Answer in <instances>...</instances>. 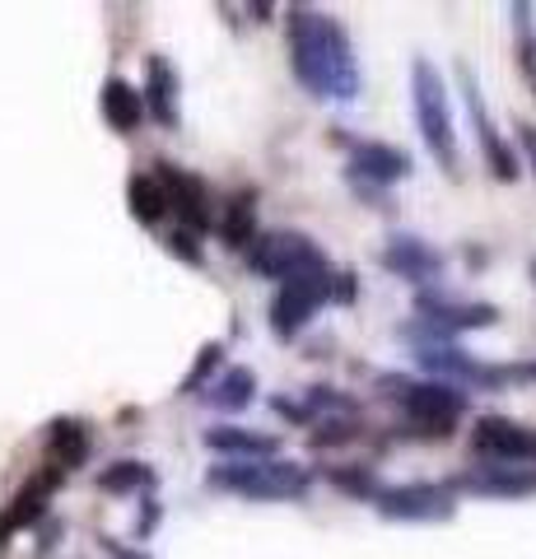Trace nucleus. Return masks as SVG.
<instances>
[{
	"label": "nucleus",
	"instance_id": "aec40b11",
	"mask_svg": "<svg viewBox=\"0 0 536 559\" xmlns=\"http://www.w3.org/2000/svg\"><path fill=\"white\" fill-rule=\"evenodd\" d=\"M219 238L229 252H248V242L257 238V191H234L219 219Z\"/></svg>",
	"mask_w": 536,
	"mask_h": 559
},
{
	"label": "nucleus",
	"instance_id": "b1692460",
	"mask_svg": "<svg viewBox=\"0 0 536 559\" xmlns=\"http://www.w3.org/2000/svg\"><path fill=\"white\" fill-rule=\"evenodd\" d=\"M513 28H517V70H523L527 90L536 98V24L527 5H513Z\"/></svg>",
	"mask_w": 536,
	"mask_h": 559
},
{
	"label": "nucleus",
	"instance_id": "9b49d317",
	"mask_svg": "<svg viewBox=\"0 0 536 559\" xmlns=\"http://www.w3.org/2000/svg\"><path fill=\"white\" fill-rule=\"evenodd\" d=\"M457 489H472L480 499H532L536 495V466H513V462H476L457 471Z\"/></svg>",
	"mask_w": 536,
	"mask_h": 559
},
{
	"label": "nucleus",
	"instance_id": "412c9836",
	"mask_svg": "<svg viewBox=\"0 0 536 559\" xmlns=\"http://www.w3.org/2000/svg\"><path fill=\"white\" fill-rule=\"evenodd\" d=\"M252 396H257V373L252 369H229L205 388V401H211L215 411H248Z\"/></svg>",
	"mask_w": 536,
	"mask_h": 559
},
{
	"label": "nucleus",
	"instance_id": "c756f323",
	"mask_svg": "<svg viewBox=\"0 0 536 559\" xmlns=\"http://www.w3.org/2000/svg\"><path fill=\"white\" fill-rule=\"evenodd\" d=\"M532 275H536V261H532Z\"/></svg>",
	"mask_w": 536,
	"mask_h": 559
},
{
	"label": "nucleus",
	"instance_id": "f3484780",
	"mask_svg": "<svg viewBox=\"0 0 536 559\" xmlns=\"http://www.w3.org/2000/svg\"><path fill=\"white\" fill-rule=\"evenodd\" d=\"M205 448L224 452V462L275 457V452H281V443H275L271 433H257V429H243V425H215V429H205Z\"/></svg>",
	"mask_w": 536,
	"mask_h": 559
},
{
	"label": "nucleus",
	"instance_id": "4468645a",
	"mask_svg": "<svg viewBox=\"0 0 536 559\" xmlns=\"http://www.w3.org/2000/svg\"><path fill=\"white\" fill-rule=\"evenodd\" d=\"M350 173L359 182H402L410 178V154L396 150V145H383V140H359V145L350 150Z\"/></svg>",
	"mask_w": 536,
	"mask_h": 559
},
{
	"label": "nucleus",
	"instance_id": "f8f14e48",
	"mask_svg": "<svg viewBox=\"0 0 536 559\" xmlns=\"http://www.w3.org/2000/svg\"><path fill=\"white\" fill-rule=\"evenodd\" d=\"M383 266L392 275H402L410 280V285H439L443 280V252L434 248V242H425V238H415V234H392L383 242Z\"/></svg>",
	"mask_w": 536,
	"mask_h": 559
},
{
	"label": "nucleus",
	"instance_id": "5701e85b",
	"mask_svg": "<svg viewBox=\"0 0 536 559\" xmlns=\"http://www.w3.org/2000/svg\"><path fill=\"white\" fill-rule=\"evenodd\" d=\"M154 485V471L145 462H112L108 471H98V489L108 495H135V489H150Z\"/></svg>",
	"mask_w": 536,
	"mask_h": 559
},
{
	"label": "nucleus",
	"instance_id": "c85d7f7f",
	"mask_svg": "<svg viewBox=\"0 0 536 559\" xmlns=\"http://www.w3.org/2000/svg\"><path fill=\"white\" fill-rule=\"evenodd\" d=\"M117 559H145V555H127V550H117Z\"/></svg>",
	"mask_w": 536,
	"mask_h": 559
},
{
	"label": "nucleus",
	"instance_id": "2eb2a0df",
	"mask_svg": "<svg viewBox=\"0 0 536 559\" xmlns=\"http://www.w3.org/2000/svg\"><path fill=\"white\" fill-rule=\"evenodd\" d=\"M61 476H65V471L51 466V471H43V476H33V480L20 489V495L10 499V509L0 513V540L14 536V532H24V527H33V522L47 513V499H51V489L61 485Z\"/></svg>",
	"mask_w": 536,
	"mask_h": 559
},
{
	"label": "nucleus",
	"instance_id": "423d86ee",
	"mask_svg": "<svg viewBox=\"0 0 536 559\" xmlns=\"http://www.w3.org/2000/svg\"><path fill=\"white\" fill-rule=\"evenodd\" d=\"M248 266L257 275L289 285V280H299V275L326 271L332 261H326V252L308 234H299V229H275V234H257L248 242Z\"/></svg>",
	"mask_w": 536,
	"mask_h": 559
},
{
	"label": "nucleus",
	"instance_id": "dca6fc26",
	"mask_svg": "<svg viewBox=\"0 0 536 559\" xmlns=\"http://www.w3.org/2000/svg\"><path fill=\"white\" fill-rule=\"evenodd\" d=\"M145 112L159 121V127H178V70H172L164 57L145 61Z\"/></svg>",
	"mask_w": 536,
	"mask_h": 559
},
{
	"label": "nucleus",
	"instance_id": "393cba45",
	"mask_svg": "<svg viewBox=\"0 0 536 559\" xmlns=\"http://www.w3.org/2000/svg\"><path fill=\"white\" fill-rule=\"evenodd\" d=\"M326 480H332L341 495H350V499H378V476H373V466H332L326 471Z\"/></svg>",
	"mask_w": 536,
	"mask_h": 559
},
{
	"label": "nucleus",
	"instance_id": "f257e3e1",
	"mask_svg": "<svg viewBox=\"0 0 536 559\" xmlns=\"http://www.w3.org/2000/svg\"><path fill=\"white\" fill-rule=\"evenodd\" d=\"M285 33H289L294 80H299L308 94L322 103H355L359 98L355 43L336 14L313 10V5H294L285 14Z\"/></svg>",
	"mask_w": 536,
	"mask_h": 559
},
{
	"label": "nucleus",
	"instance_id": "20e7f679",
	"mask_svg": "<svg viewBox=\"0 0 536 559\" xmlns=\"http://www.w3.org/2000/svg\"><path fill=\"white\" fill-rule=\"evenodd\" d=\"M388 396L406 411L410 433L420 439H448L457 429V419L466 415V392H457L453 382H410V378H383Z\"/></svg>",
	"mask_w": 536,
	"mask_h": 559
},
{
	"label": "nucleus",
	"instance_id": "f03ea898",
	"mask_svg": "<svg viewBox=\"0 0 536 559\" xmlns=\"http://www.w3.org/2000/svg\"><path fill=\"white\" fill-rule=\"evenodd\" d=\"M205 485L238 499H303L308 471L285 457H248V462H219L205 471Z\"/></svg>",
	"mask_w": 536,
	"mask_h": 559
},
{
	"label": "nucleus",
	"instance_id": "a211bd4d",
	"mask_svg": "<svg viewBox=\"0 0 536 559\" xmlns=\"http://www.w3.org/2000/svg\"><path fill=\"white\" fill-rule=\"evenodd\" d=\"M98 108H103V121H108L112 131H122V135H131V131L145 121V98H141V90H135L131 80H122V75H112L108 84H103Z\"/></svg>",
	"mask_w": 536,
	"mask_h": 559
},
{
	"label": "nucleus",
	"instance_id": "39448f33",
	"mask_svg": "<svg viewBox=\"0 0 536 559\" xmlns=\"http://www.w3.org/2000/svg\"><path fill=\"white\" fill-rule=\"evenodd\" d=\"M332 299H355V285H350V275H341V271H313V275H299V280H289V285H281V294L271 299V331L281 341L289 336H299V331L308 326V318L322 308V304H332Z\"/></svg>",
	"mask_w": 536,
	"mask_h": 559
},
{
	"label": "nucleus",
	"instance_id": "9d476101",
	"mask_svg": "<svg viewBox=\"0 0 536 559\" xmlns=\"http://www.w3.org/2000/svg\"><path fill=\"white\" fill-rule=\"evenodd\" d=\"M462 84H466V108H472V127H476L480 159H486V168L495 173L499 182H513L523 168H517V154H513V145L504 140V131L495 127V117H490L486 98H480V90H476V75H472V70H462Z\"/></svg>",
	"mask_w": 536,
	"mask_h": 559
},
{
	"label": "nucleus",
	"instance_id": "7ed1b4c3",
	"mask_svg": "<svg viewBox=\"0 0 536 559\" xmlns=\"http://www.w3.org/2000/svg\"><path fill=\"white\" fill-rule=\"evenodd\" d=\"M410 98H415V121L429 154L439 159L443 173H457L462 154H457V131H453V108H448V84L439 75V66L429 57L410 61Z\"/></svg>",
	"mask_w": 536,
	"mask_h": 559
},
{
	"label": "nucleus",
	"instance_id": "ddd939ff",
	"mask_svg": "<svg viewBox=\"0 0 536 559\" xmlns=\"http://www.w3.org/2000/svg\"><path fill=\"white\" fill-rule=\"evenodd\" d=\"M415 312H420L425 326L434 331H476V326H495L499 308L495 304H462V299H448V294H420L415 299Z\"/></svg>",
	"mask_w": 536,
	"mask_h": 559
},
{
	"label": "nucleus",
	"instance_id": "1a4fd4ad",
	"mask_svg": "<svg viewBox=\"0 0 536 559\" xmlns=\"http://www.w3.org/2000/svg\"><path fill=\"white\" fill-rule=\"evenodd\" d=\"M154 182L164 187V201L168 210L182 219L187 234H201L211 229V191H205V182L196 178V173H187L178 164H154Z\"/></svg>",
	"mask_w": 536,
	"mask_h": 559
},
{
	"label": "nucleus",
	"instance_id": "6ab92c4d",
	"mask_svg": "<svg viewBox=\"0 0 536 559\" xmlns=\"http://www.w3.org/2000/svg\"><path fill=\"white\" fill-rule=\"evenodd\" d=\"M90 425L84 419H51L47 425V457L57 471H75L90 457Z\"/></svg>",
	"mask_w": 536,
	"mask_h": 559
},
{
	"label": "nucleus",
	"instance_id": "cd10ccee",
	"mask_svg": "<svg viewBox=\"0 0 536 559\" xmlns=\"http://www.w3.org/2000/svg\"><path fill=\"white\" fill-rule=\"evenodd\" d=\"M517 140H523V154H527V164L536 173V121H523V127H517Z\"/></svg>",
	"mask_w": 536,
	"mask_h": 559
},
{
	"label": "nucleus",
	"instance_id": "4be33fe9",
	"mask_svg": "<svg viewBox=\"0 0 536 559\" xmlns=\"http://www.w3.org/2000/svg\"><path fill=\"white\" fill-rule=\"evenodd\" d=\"M127 201H131V215L141 224H159L168 215V201H164V187L154 182V173H135L127 182Z\"/></svg>",
	"mask_w": 536,
	"mask_h": 559
},
{
	"label": "nucleus",
	"instance_id": "a878e982",
	"mask_svg": "<svg viewBox=\"0 0 536 559\" xmlns=\"http://www.w3.org/2000/svg\"><path fill=\"white\" fill-rule=\"evenodd\" d=\"M219 359H224V345H219V341L201 345V355H196V364H192V373L182 378V396H196V392L205 388V378H211V373L219 369Z\"/></svg>",
	"mask_w": 536,
	"mask_h": 559
},
{
	"label": "nucleus",
	"instance_id": "6e6552de",
	"mask_svg": "<svg viewBox=\"0 0 536 559\" xmlns=\"http://www.w3.org/2000/svg\"><path fill=\"white\" fill-rule=\"evenodd\" d=\"M472 452L480 462L536 466V429L517 425L509 415H480L472 425Z\"/></svg>",
	"mask_w": 536,
	"mask_h": 559
},
{
	"label": "nucleus",
	"instance_id": "bb28decb",
	"mask_svg": "<svg viewBox=\"0 0 536 559\" xmlns=\"http://www.w3.org/2000/svg\"><path fill=\"white\" fill-rule=\"evenodd\" d=\"M168 248H172V252H178L182 261H192V266H201V248H196V234H187V229H178V234H172V238H168Z\"/></svg>",
	"mask_w": 536,
	"mask_h": 559
},
{
	"label": "nucleus",
	"instance_id": "0eeeda50",
	"mask_svg": "<svg viewBox=\"0 0 536 559\" xmlns=\"http://www.w3.org/2000/svg\"><path fill=\"white\" fill-rule=\"evenodd\" d=\"M378 513L388 522H448L457 513V499L448 485L434 480H410V485H392L378 489Z\"/></svg>",
	"mask_w": 536,
	"mask_h": 559
}]
</instances>
